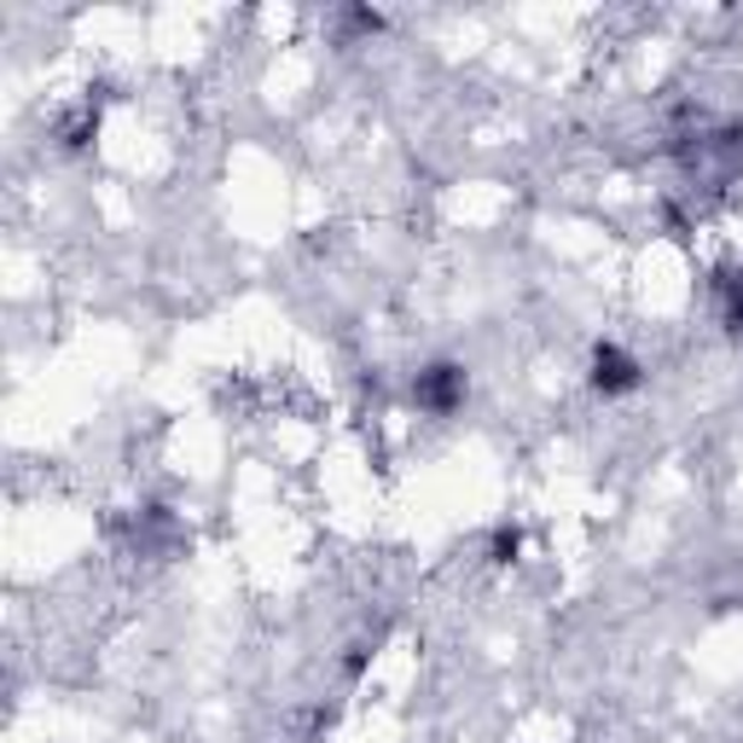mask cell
I'll use <instances>...</instances> for the list:
<instances>
[{
  "instance_id": "6da1fadb",
  "label": "cell",
  "mask_w": 743,
  "mask_h": 743,
  "mask_svg": "<svg viewBox=\"0 0 743 743\" xmlns=\"http://www.w3.org/2000/svg\"><path fill=\"white\" fill-rule=\"evenodd\" d=\"M599 383H610V390H622V383H633V367L622 361V354H599Z\"/></svg>"
}]
</instances>
